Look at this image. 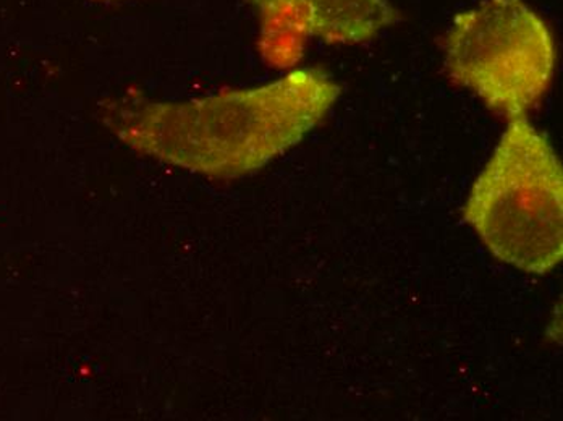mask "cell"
<instances>
[{"instance_id":"6da1fadb","label":"cell","mask_w":563,"mask_h":421,"mask_svg":"<svg viewBox=\"0 0 563 421\" xmlns=\"http://www.w3.org/2000/svg\"><path fill=\"white\" fill-rule=\"evenodd\" d=\"M340 95L324 71L185 104H129L113 118L130 145L216 177L253 173L297 145Z\"/></svg>"},{"instance_id":"3957f363","label":"cell","mask_w":563,"mask_h":421,"mask_svg":"<svg viewBox=\"0 0 563 421\" xmlns=\"http://www.w3.org/2000/svg\"><path fill=\"white\" fill-rule=\"evenodd\" d=\"M445 67L490 111L527 118L554 77V37L523 0H486L453 22Z\"/></svg>"},{"instance_id":"7a4b0ae2","label":"cell","mask_w":563,"mask_h":421,"mask_svg":"<svg viewBox=\"0 0 563 421\" xmlns=\"http://www.w3.org/2000/svg\"><path fill=\"white\" fill-rule=\"evenodd\" d=\"M462 212L507 265L542 276L562 262V167L549 140L527 118L508 121Z\"/></svg>"},{"instance_id":"277c9868","label":"cell","mask_w":563,"mask_h":421,"mask_svg":"<svg viewBox=\"0 0 563 421\" xmlns=\"http://www.w3.org/2000/svg\"><path fill=\"white\" fill-rule=\"evenodd\" d=\"M261 15L260 49L267 64L287 68L311 37L360 44L397 22L387 0H252Z\"/></svg>"}]
</instances>
